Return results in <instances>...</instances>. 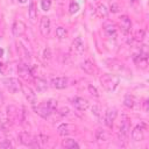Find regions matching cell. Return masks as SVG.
<instances>
[{
  "label": "cell",
  "mask_w": 149,
  "mask_h": 149,
  "mask_svg": "<svg viewBox=\"0 0 149 149\" xmlns=\"http://www.w3.org/2000/svg\"><path fill=\"white\" fill-rule=\"evenodd\" d=\"M71 50H72V52H74L76 55H81V54L84 52V42H83V40H81L80 36L74 37V40L72 41Z\"/></svg>",
  "instance_id": "cell-12"
},
{
  "label": "cell",
  "mask_w": 149,
  "mask_h": 149,
  "mask_svg": "<svg viewBox=\"0 0 149 149\" xmlns=\"http://www.w3.org/2000/svg\"><path fill=\"white\" fill-rule=\"evenodd\" d=\"M143 37H144V30H139V31L136 33L135 40H136V41H139V42H141V41L143 40Z\"/></svg>",
  "instance_id": "cell-35"
},
{
  "label": "cell",
  "mask_w": 149,
  "mask_h": 149,
  "mask_svg": "<svg viewBox=\"0 0 149 149\" xmlns=\"http://www.w3.org/2000/svg\"><path fill=\"white\" fill-rule=\"evenodd\" d=\"M2 56H3V49L0 48V57H2Z\"/></svg>",
  "instance_id": "cell-41"
},
{
  "label": "cell",
  "mask_w": 149,
  "mask_h": 149,
  "mask_svg": "<svg viewBox=\"0 0 149 149\" xmlns=\"http://www.w3.org/2000/svg\"><path fill=\"white\" fill-rule=\"evenodd\" d=\"M135 104H136V99H135L133 95L127 94V95L125 97V99H123V105H125L126 107H128V108H134Z\"/></svg>",
  "instance_id": "cell-25"
},
{
  "label": "cell",
  "mask_w": 149,
  "mask_h": 149,
  "mask_svg": "<svg viewBox=\"0 0 149 149\" xmlns=\"http://www.w3.org/2000/svg\"><path fill=\"white\" fill-rule=\"evenodd\" d=\"M51 7V0H41V8L43 10H49Z\"/></svg>",
  "instance_id": "cell-31"
},
{
  "label": "cell",
  "mask_w": 149,
  "mask_h": 149,
  "mask_svg": "<svg viewBox=\"0 0 149 149\" xmlns=\"http://www.w3.org/2000/svg\"><path fill=\"white\" fill-rule=\"evenodd\" d=\"M95 140H97L98 142H105V141H107V140H108V134H107V132L104 130V129H101V128L97 129V132H95Z\"/></svg>",
  "instance_id": "cell-23"
},
{
  "label": "cell",
  "mask_w": 149,
  "mask_h": 149,
  "mask_svg": "<svg viewBox=\"0 0 149 149\" xmlns=\"http://www.w3.org/2000/svg\"><path fill=\"white\" fill-rule=\"evenodd\" d=\"M119 26L121 28V30L125 33V34H128L130 31V28H132V22H130V19L127 16V15H121L119 17Z\"/></svg>",
  "instance_id": "cell-14"
},
{
  "label": "cell",
  "mask_w": 149,
  "mask_h": 149,
  "mask_svg": "<svg viewBox=\"0 0 149 149\" xmlns=\"http://www.w3.org/2000/svg\"><path fill=\"white\" fill-rule=\"evenodd\" d=\"M50 85L54 88L63 90L68 86V78H65V77H54L50 80Z\"/></svg>",
  "instance_id": "cell-10"
},
{
  "label": "cell",
  "mask_w": 149,
  "mask_h": 149,
  "mask_svg": "<svg viewBox=\"0 0 149 149\" xmlns=\"http://www.w3.org/2000/svg\"><path fill=\"white\" fill-rule=\"evenodd\" d=\"M62 146H63L64 148H68V149H72V148H79L78 142H77L76 140H73V139H65V140H63Z\"/></svg>",
  "instance_id": "cell-24"
},
{
  "label": "cell",
  "mask_w": 149,
  "mask_h": 149,
  "mask_svg": "<svg viewBox=\"0 0 149 149\" xmlns=\"http://www.w3.org/2000/svg\"><path fill=\"white\" fill-rule=\"evenodd\" d=\"M80 68H81V70H83L84 72H86L87 74H92V76H93V74L97 72L95 65H94L90 59L84 61V62L80 64Z\"/></svg>",
  "instance_id": "cell-17"
},
{
  "label": "cell",
  "mask_w": 149,
  "mask_h": 149,
  "mask_svg": "<svg viewBox=\"0 0 149 149\" xmlns=\"http://www.w3.org/2000/svg\"><path fill=\"white\" fill-rule=\"evenodd\" d=\"M73 129H74L73 126H71V125H69V123H62V125L58 126L57 133H58L61 136H68L69 134L72 133Z\"/></svg>",
  "instance_id": "cell-19"
},
{
  "label": "cell",
  "mask_w": 149,
  "mask_h": 149,
  "mask_svg": "<svg viewBox=\"0 0 149 149\" xmlns=\"http://www.w3.org/2000/svg\"><path fill=\"white\" fill-rule=\"evenodd\" d=\"M12 126V122H10V119H1L0 120V128L3 130V132H8L9 128Z\"/></svg>",
  "instance_id": "cell-27"
},
{
  "label": "cell",
  "mask_w": 149,
  "mask_h": 149,
  "mask_svg": "<svg viewBox=\"0 0 149 149\" xmlns=\"http://www.w3.org/2000/svg\"><path fill=\"white\" fill-rule=\"evenodd\" d=\"M21 91L24 95V98L27 99V101L30 104V105H36V94L34 93V91L31 90V87H29L28 85H24V84H21Z\"/></svg>",
  "instance_id": "cell-6"
},
{
  "label": "cell",
  "mask_w": 149,
  "mask_h": 149,
  "mask_svg": "<svg viewBox=\"0 0 149 149\" xmlns=\"http://www.w3.org/2000/svg\"><path fill=\"white\" fill-rule=\"evenodd\" d=\"M78 10H79V5L77 2H74V1H71L70 2V6H69V13L70 14H74Z\"/></svg>",
  "instance_id": "cell-30"
},
{
  "label": "cell",
  "mask_w": 149,
  "mask_h": 149,
  "mask_svg": "<svg viewBox=\"0 0 149 149\" xmlns=\"http://www.w3.org/2000/svg\"><path fill=\"white\" fill-rule=\"evenodd\" d=\"M119 9H120V6H119V3H118L115 0L109 3V10H111L112 13H118Z\"/></svg>",
  "instance_id": "cell-32"
},
{
  "label": "cell",
  "mask_w": 149,
  "mask_h": 149,
  "mask_svg": "<svg viewBox=\"0 0 149 149\" xmlns=\"http://www.w3.org/2000/svg\"><path fill=\"white\" fill-rule=\"evenodd\" d=\"M95 13H97L98 17H100V19H105L108 15V10H107L106 6H104V5H99L97 10H95Z\"/></svg>",
  "instance_id": "cell-26"
},
{
  "label": "cell",
  "mask_w": 149,
  "mask_h": 149,
  "mask_svg": "<svg viewBox=\"0 0 149 149\" xmlns=\"http://www.w3.org/2000/svg\"><path fill=\"white\" fill-rule=\"evenodd\" d=\"M57 107V101L54 100V99H49L44 102H41L40 105H34V111L36 114H38L40 116L47 119L51 115V113L56 109Z\"/></svg>",
  "instance_id": "cell-1"
},
{
  "label": "cell",
  "mask_w": 149,
  "mask_h": 149,
  "mask_svg": "<svg viewBox=\"0 0 149 149\" xmlns=\"http://www.w3.org/2000/svg\"><path fill=\"white\" fill-rule=\"evenodd\" d=\"M19 49H20V52H21L22 58H23L24 61H30V51H29L26 47H23L22 44H20Z\"/></svg>",
  "instance_id": "cell-28"
},
{
  "label": "cell",
  "mask_w": 149,
  "mask_h": 149,
  "mask_svg": "<svg viewBox=\"0 0 149 149\" xmlns=\"http://www.w3.org/2000/svg\"><path fill=\"white\" fill-rule=\"evenodd\" d=\"M43 57L47 59H49L50 57H51V51H50V48H45L44 49V51H43Z\"/></svg>",
  "instance_id": "cell-37"
},
{
  "label": "cell",
  "mask_w": 149,
  "mask_h": 149,
  "mask_svg": "<svg viewBox=\"0 0 149 149\" xmlns=\"http://www.w3.org/2000/svg\"><path fill=\"white\" fill-rule=\"evenodd\" d=\"M69 112H70V109H69L68 107H61V108L58 109V113H59V115H62V116L68 115V114H69Z\"/></svg>",
  "instance_id": "cell-36"
},
{
  "label": "cell",
  "mask_w": 149,
  "mask_h": 149,
  "mask_svg": "<svg viewBox=\"0 0 149 149\" xmlns=\"http://www.w3.org/2000/svg\"><path fill=\"white\" fill-rule=\"evenodd\" d=\"M19 137H20L21 143L24 144V146H28V147H33V146H35V143H36V141H37L36 137L33 136L31 134H29L28 132H22V133H20Z\"/></svg>",
  "instance_id": "cell-7"
},
{
  "label": "cell",
  "mask_w": 149,
  "mask_h": 149,
  "mask_svg": "<svg viewBox=\"0 0 149 149\" xmlns=\"http://www.w3.org/2000/svg\"><path fill=\"white\" fill-rule=\"evenodd\" d=\"M5 87L10 92V93H16L21 90V83L19 81V79L16 78H13V77H9V78H5L2 80Z\"/></svg>",
  "instance_id": "cell-3"
},
{
  "label": "cell",
  "mask_w": 149,
  "mask_h": 149,
  "mask_svg": "<svg viewBox=\"0 0 149 149\" xmlns=\"http://www.w3.org/2000/svg\"><path fill=\"white\" fill-rule=\"evenodd\" d=\"M92 113H93L97 118H99V116H100V109H99V106H95V105H94V106L92 107Z\"/></svg>",
  "instance_id": "cell-38"
},
{
  "label": "cell",
  "mask_w": 149,
  "mask_h": 149,
  "mask_svg": "<svg viewBox=\"0 0 149 149\" xmlns=\"http://www.w3.org/2000/svg\"><path fill=\"white\" fill-rule=\"evenodd\" d=\"M34 83H35L36 90H37L38 92H45V91L48 90V87H49V85H48L47 80H45V79H43V78H35Z\"/></svg>",
  "instance_id": "cell-21"
},
{
  "label": "cell",
  "mask_w": 149,
  "mask_h": 149,
  "mask_svg": "<svg viewBox=\"0 0 149 149\" xmlns=\"http://www.w3.org/2000/svg\"><path fill=\"white\" fill-rule=\"evenodd\" d=\"M143 105H144V112H147V111H148V101H147V100H144Z\"/></svg>",
  "instance_id": "cell-40"
},
{
  "label": "cell",
  "mask_w": 149,
  "mask_h": 149,
  "mask_svg": "<svg viewBox=\"0 0 149 149\" xmlns=\"http://www.w3.org/2000/svg\"><path fill=\"white\" fill-rule=\"evenodd\" d=\"M104 30L106 33L107 36L109 37H114L115 34H116V26L113 23V22H105L104 23Z\"/></svg>",
  "instance_id": "cell-20"
},
{
  "label": "cell",
  "mask_w": 149,
  "mask_h": 149,
  "mask_svg": "<svg viewBox=\"0 0 149 149\" xmlns=\"http://www.w3.org/2000/svg\"><path fill=\"white\" fill-rule=\"evenodd\" d=\"M1 68H2V64H1V63H0V69H1Z\"/></svg>",
  "instance_id": "cell-44"
},
{
  "label": "cell",
  "mask_w": 149,
  "mask_h": 149,
  "mask_svg": "<svg viewBox=\"0 0 149 149\" xmlns=\"http://www.w3.org/2000/svg\"><path fill=\"white\" fill-rule=\"evenodd\" d=\"M40 31L42 36L47 37L50 34V17L48 16H42L41 22H40Z\"/></svg>",
  "instance_id": "cell-13"
},
{
  "label": "cell",
  "mask_w": 149,
  "mask_h": 149,
  "mask_svg": "<svg viewBox=\"0 0 149 149\" xmlns=\"http://www.w3.org/2000/svg\"><path fill=\"white\" fill-rule=\"evenodd\" d=\"M28 16H29V20L30 22H35L36 21V17H37V9H36V5L34 1H30L29 3V8H28Z\"/></svg>",
  "instance_id": "cell-22"
},
{
  "label": "cell",
  "mask_w": 149,
  "mask_h": 149,
  "mask_svg": "<svg viewBox=\"0 0 149 149\" xmlns=\"http://www.w3.org/2000/svg\"><path fill=\"white\" fill-rule=\"evenodd\" d=\"M17 1H19L20 3H26V2H27V0H17Z\"/></svg>",
  "instance_id": "cell-42"
},
{
  "label": "cell",
  "mask_w": 149,
  "mask_h": 149,
  "mask_svg": "<svg viewBox=\"0 0 149 149\" xmlns=\"http://www.w3.org/2000/svg\"><path fill=\"white\" fill-rule=\"evenodd\" d=\"M100 83L107 92H113L119 85V77L112 73H105L100 77Z\"/></svg>",
  "instance_id": "cell-2"
},
{
  "label": "cell",
  "mask_w": 149,
  "mask_h": 149,
  "mask_svg": "<svg viewBox=\"0 0 149 149\" xmlns=\"http://www.w3.org/2000/svg\"><path fill=\"white\" fill-rule=\"evenodd\" d=\"M144 128H146V126L143 123L135 126L134 129L132 130V139L136 142L143 141V139H144Z\"/></svg>",
  "instance_id": "cell-9"
},
{
  "label": "cell",
  "mask_w": 149,
  "mask_h": 149,
  "mask_svg": "<svg viewBox=\"0 0 149 149\" xmlns=\"http://www.w3.org/2000/svg\"><path fill=\"white\" fill-rule=\"evenodd\" d=\"M17 72H19V74H20V77H22V78H24V79H27L29 76L33 74L30 68H29L27 64H24V63H21V64L17 65Z\"/></svg>",
  "instance_id": "cell-18"
},
{
  "label": "cell",
  "mask_w": 149,
  "mask_h": 149,
  "mask_svg": "<svg viewBox=\"0 0 149 149\" xmlns=\"http://www.w3.org/2000/svg\"><path fill=\"white\" fill-rule=\"evenodd\" d=\"M129 1H130V2H132V3H134V2H135V1H136V0H129Z\"/></svg>",
  "instance_id": "cell-43"
},
{
  "label": "cell",
  "mask_w": 149,
  "mask_h": 149,
  "mask_svg": "<svg viewBox=\"0 0 149 149\" xmlns=\"http://www.w3.org/2000/svg\"><path fill=\"white\" fill-rule=\"evenodd\" d=\"M106 64H107V68L111 69L113 72H123V71H127V69L125 68V65L119 62L118 59H108L106 61Z\"/></svg>",
  "instance_id": "cell-8"
},
{
  "label": "cell",
  "mask_w": 149,
  "mask_h": 149,
  "mask_svg": "<svg viewBox=\"0 0 149 149\" xmlns=\"http://www.w3.org/2000/svg\"><path fill=\"white\" fill-rule=\"evenodd\" d=\"M118 115V109L115 107H109L106 109L105 112V116H104V122L107 127L112 128L113 127V123H114V120Z\"/></svg>",
  "instance_id": "cell-4"
},
{
  "label": "cell",
  "mask_w": 149,
  "mask_h": 149,
  "mask_svg": "<svg viewBox=\"0 0 149 149\" xmlns=\"http://www.w3.org/2000/svg\"><path fill=\"white\" fill-rule=\"evenodd\" d=\"M66 35H68V30L64 28V27H58L57 29H56V36L58 37V38H65L66 37Z\"/></svg>",
  "instance_id": "cell-29"
},
{
  "label": "cell",
  "mask_w": 149,
  "mask_h": 149,
  "mask_svg": "<svg viewBox=\"0 0 149 149\" xmlns=\"http://www.w3.org/2000/svg\"><path fill=\"white\" fill-rule=\"evenodd\" d=\"M26 24L22 21H15L12 26V33L15 37H20L26 33Z\"/></svg>",
  "instance_id": "cell-11"
},
{
  "label": "cell",
  "mask_w": 149,
  "mask_h": 149,
  "mask_svg": "<svg viewBox=\"0 0 149 149\" xmlns=\"http://www.w3.org/2000/svg\"><path fill=\"white\" fill-rule=\"evenodd\" d=\"M12 147H13V144L10 143L9 140H5V141L0 142V148H7V149H9V148H12Z\"/></svg>",
  "instance_id": "cell-34"
},
{
  "label": "cell",
  "mask_w": 149,
  "mask_h": 149,
  "mask_svg": "<svg viewBox=\"0 0 149 149\" xmlns=\"http://www.w3.org/2000/svg\"><path fill=\"white\" fill-rule=\"evenodd\" d=\"M88 92H90L93 97H97V98L99 97V92H98L97 87H95V86H93L92 84H90V85H88Z\"/></svg>",
  "instance_id": "cell-33"
},
{
  "label": "cell",
  "mask_w": 149,
  "mask_h": 149,
  "mask_svg": "<svg viewBox=\"0 0 149 149\" xmlns=\"http://www.w3.org/2000/svg\"><path fill=\"white\" fill-rule=\"evenodd\" d=\"M134 62L135 64L141 68V69H147V65H148V55H144V54H141L139 51V54H135L134 55Z\"/></svg>",
  "instance_id": "cell-15"
},
{
  "label": "cell",
  "mask_w": 149,
  "mask_h": 149,
  "mask_svg": "<svg viewBox=\"0 0 149 149\" xmlns=\"http://www.w3.org/2000/svg\"><path fill=\"white\" fill-rule=\"evenodd\" d=\"M3 100H5V98H3V94L0 92V106L3 104Z\"/></svg>",
  "instance_id": "cell-39"
},
{
  "label": "cell",
  "mask_w": 149,
  "mask_h": 149,
  "mask_svg": "<svg viewBox=\"0 0 149 149\" xmlns=\"http://www.w3.org/2000/svg\"><path fill=\"white\" fill-rule=\"evenodd\" d=\"M129 130H130V122L129 120L125 116L123 120L121 121V125H120V129H119V137L120 140L122 141H126L129 136Z\"/></svg>",
  "instance_id": "cell-5"
},
{
  "label": "cell",
  "mask_w": 149,
  "mask_h": 149,
  "mask_svg": "<svg viewBox=\"0 0 149 149\" xmlns=\"http://www.w3.org/2000/svg\"><path fill=\"white\" fill-rule=\"evenodd\" d=\"M72 105L78 111H86L88 108V101L81 97H76L72 99Z\"/></svg>",
  "instance_id": "cell-16"
}]
</instances>
